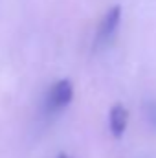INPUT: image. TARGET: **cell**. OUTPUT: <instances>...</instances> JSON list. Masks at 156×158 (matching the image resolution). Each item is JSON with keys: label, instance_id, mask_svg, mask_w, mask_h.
<instances>
[{"label": "cell", "instance_id": "6da1fadb", "mask_svg": "<svg viewBox=\"0 0 156 158\" xmlns=\"http://www.w3.org/2000/svg\"><path fill=\"white\" fill-rule=\"evenodd\" d=\"M74 98V85L70 79H61L57 81L51 90H50V96H48V105L51 109H63L66 105H70Z\"/></svg>", "mask_w": 156, "mask_h": 158}, {"label": "cell", "instance_id": "7a4b0ae2", "mask_svg": "<svg viewBox=\"0 0 156 158\" xmlns=\"http://www.w3.org/2000/svg\"><path fill=\"white\" fill-rule=\"evenodd\" d=\"M109 123H110V132L114 138H121L125 129H127V123H129V110L121 105L116 103L112 105L110 112H109Z\"/></svg>", "mask_w": 156, "mask_h": 158}, {"label": "cell", "instance_id": "3957f363", "mask_svg": "<svg viewBox=\"0 0 156 158\" xmlns=\"http://www.w3.org/2000/svg\"><path fill=\"white\" fill-rule=\"evenodd\" d=\"M119 20H121V7H119V6L110 7V9L107 11V15L103 17V20H101V26H99V37H103V39L110 37V35L117 30Z\"/></svg>", "mask_w": 156, "mask_h": 158}, {"label": "cell", "instance_id": "277c9868", "mask_svg": "<svg viewBox=\"0 0 156 158\" xmlns=\"http://www.w3.org/2000/svg\"><path fill=\"white\" fill-rule=\"evenodd\" d=\"M57 158H72V156H68V155H64V153H61V155H59Z\"/></svg>", "mask_w": 156, "mask_h": 158}]
</instances>
